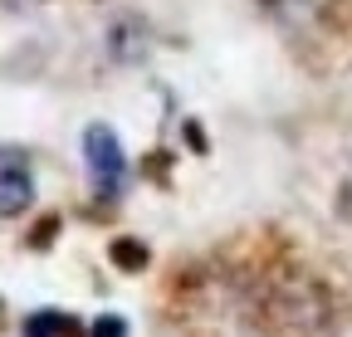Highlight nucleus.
Wrapping results in <instances>:
<instances>
[{
    "label": "nucleus",
    "mask_w": 352,
    "mask_h": 337,
    "mask_svg": "<svg viewBox=\"0 0 352 337\" xmlns=\"http://www.w3.org/2000/svg\"><path fill=\"white\" fill-rule=\"evenodd\" d=\"M83 161H88V181H94L98 196H118L127 181V156L122 142L108 122H88L83 128Z\"/></svg>",
    "instance_id": "obj_1"
},
{
    "label": "nucleus",
    "mask_w": 352,
    "mask_h": 337,
    "mask_svg": "<svg viewBox=\"0 0 352 337\" xmlns=\"http://www.w3.org/2000/svg\"><path fill=\"white\" fill-rule=\"evenodd\" d=\"M34 200V172L20 147H0V216H20Z\"/></svg>",
    "instance_id": "obj_2"
},
{
    "label": "nucleus",
    "mask_w": 352,
    "mask_h": 337,
    "mask_svg": "<svg viewBox=\"0 0 352 337\" xmlns=\"http://www.w3.org/2000/svg\"><path fill=\"white\" fill-rule=\"evenodd\" d=\"M74 332H78V323L64 313H34L25 323V337H74Z\"/></svg>",
    "instance_id": "obj_3"
},
{
    "label": "nucleus",
    "mask_w": 352,
    "mask_h": 337,
    "mask_svg": "<svg viewBox=\"0 0 352 337\" xmlns=\"http://www.w3.org/2000/svg\"><path fill=\"white\" fill-rule=\"evenodd\" d=\"M94 337H127V323L122 318H98L94 323Z\"/></svg>",
    "instance_id": "obj_4"
},
{
    "label": "nucleus",
    "mask_w": 352,
    "mask_h": 337,
    "mask_svg": "<svg viewBox=\"0 0 352 337\" xmlns=\"http://www.w3.org/2000/svg\"><path fill=\"white\" fill-rule=\"evenodd\" d=\"M118 259H122V264H138V259H147V255H142L138 244H118Z\"/></svg>",
    "instance_id": "obj_5"
}]
</instances>
